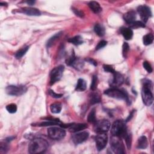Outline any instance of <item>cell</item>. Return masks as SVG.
Listing matches in <instances>:
<instances>
[{"label":"cell","instance_id":"obj_1","mask_svg":"<svg viewBox=\"0 0 154 154\" xmlns=\"http://www.w3.org/2000/svg\"><path fill=\"white\" fill-rule=\"evenodd\" d=\"M49 146L48 142L42 138H35L30 143L28 152L31 154L41 153L47 150Z\"/></svg>","mask_w":154,"mask_h":154},{"label":"cell","instance_id":"obj_2","mask_svg":"<svg viewBox=\"0 0 154 154\" xmlns=\"http://www.w3.org/2000/svg\"><path fill=\"white\" fill-rule=\"evenodd\" d=\"M152 87L153 85L151 81L147 79L144 80L141 90V97L143 102L146 106L151 105L153 101Z\"/></svg>","mask_w":154,"mask_h":154},{"label":"cell","instance_id":"obj_3","mask_svg":"<svg viewBox=\"0 0 154 154\" xmlns=\"http://www.w3.org/2000/svg\"><path fill=\"white\" fill-rule=\"evenodd\" d=\"M104 94L113 98L125 101L128 104L129 103L128 94L124 89H120L117 87H111L104 92Z\"/></svg>","mask_w":154,"mask_h":154},{"label":"cell","instance_id":"obj_4","mask_svg":"<svg viewBox=\"0 0 154 154\" xmlns=\"http://www.w3.org/2000/svg\"><path fill=\"white\" fill-rule=\"evenodd\" d=\"M128 132L127 127L125 121L122 120H117L113 124L111 128L112 136L123 137Z\"/></svg>","mask_w":154,"mask_h":154},{"label":"cell","instance_id":"obj_5","mask_svg":"<svg viewBox=\"0 0 154 154\" xmlns=\"http://www.w3.org/2000/svg\"><path fill=\"white\" fill-rule=\"evenodd\" d=\"M110 147L112 150L117 154L125 153V148L124 143L121 140V137L112 136L110 140Z\"/></svg>","mask_w":154,"mask_h":154},{"label":"cell","instance_id":"obj_6","mask_svg":"<svg viewBox=\"0 0 154 154\" xmlns=\"http://www.w3.org/2000/svg\"><path fill=\"white\" fill-rule=\"evenodd\" d=\"M111 127V124L108 120L103 119L96 121L94 124L93 129L96 133H105Z\"/></svg>","mask_w":154,"mask_h":154},{"label":"cell","instance_id":"obj_7","mask_svg":"<svg viewBox=\"0 0 154 154\" xmlns=\"http://www.w3.org/2000/svg\"><path fill=\"white\" fill-rule=\"evenodd\" d=\"M48 135L52 140H60L65 137L66 132L59 127H51L48 129Z\"/></svg>","mask_w":154,"mask_h":154},{"label":"cell","instance_id":"obj_8","mask_svg":"<svg viewBox=\"0 0 154 154\" xmlns=\"http://www.w3.org/2000/svg\"><path fill=\"white\" fill-rule=\"evenodd\" d=\"M27 90L24 85H8L6 88V93L11 96H20Z\"/></svg>","mask_w":154,"mask_h":154},{"label":"cell","instance_id":"obj_9","mask_svg":"<svg viewBox=\"0 0 154 154\" xmlns=\"http://www.w3.org/2000/svg\"><path fill=\"white\" fill-rule=\"evenodd\" d=\"M64 69V66L60 65L52 70L50 73V84L51 85L59 81L61 78Z\"/></svg>","mask_w":154,"mask_h":154},{"label":"cell","instance_id":"obj_10","mask_svg":"<svg viewBox=\"0 0 154 154\" xmlns=\"http://www.w3.org/2000/svg\"><path fill=\"white\" fill-rule=\"evenodd\" d=\"M108 141V136L105 133H100L96 136L95 139L96 146L98 151L103 150L107 146Z\"/></svg>","mask_w":154,"mask_h":154},{"label":"cell","instance_id":"obj_11","mask_svg":"<svg viewBox=\"0 0 154 154\" xmlns=\"http://www.w3.org/2000/svg\"><path fill=\"white\" fill-rule=\"evenodd\" d=\"M138 12L143 23H147L149 18L152 16V12L150 8L146 6H140L137 8Z\"/></svg>","mask_w":154,"mask_h":154},{"label":"cell","instance_id":"obj_12","mask_svg":"<svg viewBox=\"0 0 154 154\" xmlns=\"http://www.w3.org/2000/svg\"><path fill=\"white\" fill-rule=\"evenodd\" d=\"M89 136V134L87 131L80 132V133L75 134L72 137V140L75 145L82 143L85 141Z\"/></svg>","mask_w":154,"mask_h":154},{"label":"cell","instance_id":"obj_13","mask_svg":"<svg viewBox=\"0 0 154 154\" xmlns=\"http://www.w3.org/2000/svg\"><path fill=\"white\" fill-rule=\"evenodd\" d=\"M113 78L111 83L112 87H118L124 82V76L118 72L115 71L113 73Z\"/></svg>","mask_w":154,"mask_h":154},{"label":"cell","instance_id":"obj_14","mask_svg":"<svg viewBox=\"0 0 154 154\" xmlns=\"http://www.w3.org/2000/svg\"><path fill=\"white\" fill-rule=\"evenodd\" d=\"M23 12L27 14L29 16H39L41 15V13L39 9L36 8L32 7H24L22 8Z\"/></svg>","mask_w":154,"mask_h":154},{"label":"cell","instance_id":"obj_15","mask_svg":"<svg viewBox=\"0 0 154 154\" xmlns=\"http://www.w3.org/2000/svg\"><path fill=\"white\" fill-rule=\"evenodd\" d=\"M136 13L134 11H129L127 13H125L124 15V19L126 23L128 24H130L131 23H133V22L136 21Z\"/></svg>","mask_w":154,"mask_h":154},{"label":"cell","instance_id":"obj_16","mask_svg":"<svg viewBox=\"0 0 154 154\" xmlns=\"http://www.w3.org/2000/svg\"><path fill=\"white\" fill-rule=\"evenodd\" d=\"M87 127V125L84 124H72V125L69 127V131L71 133H75L85 129Z\"/></svg>","mask_w":154,"mask_h":154},{"label":"cell","instance_id":"obj_17","mask_svg":"<svg viewBox=\"0 0 154 154\" xmlns=\"http://www.w3.org/2000/svg\"><path fill=\"white\" fill-rule=\"evenodd\" d=\"M148 146V141L146 136H141L137 141V147L138 149H146Z\"/></svg>","mask_w":154,"mask_h":154},{"label":"cell","instance_id":"obj_18","mask_svg":"<svg viewBox=\"0 0 154 154\" xmlns=\"http://www.w3.org/2000/svg\"><path fill=\"white\" fill-rule=\"evenodd\" d=\"M120 32L124 37L127 40H131L133 37V31L130 28L123 27L120 29Z\"/></svg>","mask_w":154,"mask_h":154},{"label":"cell","instance_id":"obj_19","mask_svg":"<svg viewBox=\"0 0 154 154\" xmlns=\"http://www.w3.org/2000/svg\"><path fill=\"white\" fill-rule=\"evenodd\" d=\"M60 120L57 119H48L44 122L39 123L37 124L39 126H52V125H61Z\"/></svg>","mask_w":154,"mask_h":154},{"label":"cell","instance_id":"obj_20","mask_svg":"<svg viewBox=\"0 0 154 154\" xmlns=\"http://www.w3.org/2000/svg\"><path fill=\"white\" fill-rule=\"evenodd\" d=\"M89 7L95 13H100L102 11V8L100 4L96 1H90L89 3Z\"/></svg>","mask_w":154,"mask_h":154},{"label":"cell","instance_id":"obj_21","mask_svg":"<svg viewBox=\"0 0 154 154\" xmlns=\"http://www.w3.org/2000/svg\"><path fill=\"white\" fill-rule=\"evenodd\" d=\"M87 89V83L83 79H79L77 82L75 90L78 92H83Z\"/></svg>","mask_w":154,"mask_h":154},{"label":"cell","instance_id":"obj_22","mask_svg":"<svg viewBox=\"0 0 154 154\" xmlns=\"http://www.w3.org/2000/svg\"><path fill=\"white\" fill-rule=\"evenodd\" d=\"M94 31L95 33L100 37L104 36L105 32L104 27L100 24H97L95 25L94 27Z\"/></svg>","mask_w":154,"mask_h":154},{"label":"cell","instance_id":"obj_23","mask_svg":"<svg viewBox=\"0 0 154 154\" xmlns=\"http://www.w3.org/2000/svg\"><path fill=\"white\" fill-rule=\"evenodd\" d=\"M61 104L60 103H54L50 105V110L51 113L54 114H58L61 112Z\"/></svg>","mask_w":154,"mask_h":154},{"label":"cell","instance_id":"obj_24","mask_svg":"<svg viewBox=\"0 0 154 154\" xmlns=\"http://www.w3.org/2000/svg\"><path fill=\"white\" fill-rule=\"evenodd\" d=\"M61 34H62V32H58V33L56 34L55 35H54L52 37H51L47 42V47L49 48V47H52L54 44V43L56 42L60 38Z\"/></svg>","mask_w":154,"mask_h":154},{"label":"cell","instance_id":"obj_25","mask_svg":"<svg viewBox=\"0 0 154 154\" xmlns=\"http://www.w3.org/2000/svg\"><path fill=\"white\" fill-rule=\"evenodd\" d=\"M101 101V96L97 93H92L90 96V102L91 104L99 103Z\"/></svg>","mask_w":154,"mask_h":154},{"label":"cell","instance_id":"obj_26","mask_svg":"<svg viewBox=\"0 0 154 154\" xmlns=\"http://www.w3.org/2000/svg\"><path fill=\"white\" fill-rule=\"evenodd\" d=\"M68 42L73 44V45L78 46L83 43V40L81 36H76L73 37H72L68 40Z\"/></svg>","mask_w":154,"mask_h":154},{"label":"cell","instance_id":"obj_27","mask_svg":"<svg viewBox=\"0 0 154 154\" xmlns=\"http://www.w3.org/2000/svg\"><path fill=\"white\" fill-rule=\"evenodd\" d=\"M28 49H29V47H24L23 48H21L20 49L18 50L15 54L16 58L19 59H20L21 57H23L27 53Z\"/></svg>","mask_w":154,"mask_h":154},{"label":"cell","instance_id":"obj_28","mask_svg":"<svg viewBox=\"0 0 154 154\" xmlns=\"http://www.w3.org/2000/svg\"><path fill=\"white\" fill-rule=\"evenodd\" d=\"M143 40L144 45H149L153 41V36L152 34H148L143 37Z\"/></svg>","mask_w":154,"mask_h":154},{"label":"cell","instance_id":"obj_29","mask_svg":"<svg viewBox=\"0 0 154 154\" xmlns=\"http://www.w3.org/2000/svg\"><path fill=\"white\" fill-rule=\"evenodd\" d=\"M122 138H124L125 140L127 148L129 150H130V149L131 148V144H132V136H131V134L128 131Z\"/></svg>","mask_w":154,"mask_h":154},{"label":"cell","instance_id":"obj_30","mask_svg":"<svg viewBox=\"0 0 154 154\" xmlns=\"http://www.w3.org/2000/svg\"><path fill=\"white\" fill-rule=\"evenodd\" d=\"M87 120L89 123L93 124L97 121L96 119V112L95 110V109H93L90 112L89 115H88Z\"/></svg>","mask_w":154,"mask_h":154},{"label":"cell","instance_id":"obj_31","mask_svg":"<svg viewBox=\"0 0 154 154\" xmlns=\"http://www.w3.org/2000/svg\"><path fill=\"white\" fill-rule=\"evenodd\" d=\"M129 25L130 28H141V27H145V23H143L141 21H134L133 22V23H131Z\"/></svg>","mask_w":154,"mask_h":154},{"label":"cell","instance_id":"obj_32","mask_svg":"<svg viewBox=\"0 0 154 154\" xmlns=\"http://www.w3.org/2000/svg\"><path fill=\"white\" fill-rule=\"evenodd\" d=\"M6 109L10 113H15L17 112V106L15 104H10L6 106Z\"/></svg>","mask_w":154,"mask_h":154},{"label":"cell","instance_id":"obj_33","mask_svg":"<svg viewBox=\"0 0 154 154\" xmlns=\"http://www.w3.org/2000/svg\"><path fill=\"white\" fill-rule=\"evenodd\" d=\"M83 65H84V63L81 60L76 59L72 66L76 69H80H80L83 68Z\"/></svg>","mask_w":154,"mask_h":154},{"label":"cell","instance_id":"obj_34","mask_svg":"<svg viewBox=\"0 0 154 154\" xmlns=\"http://www.w3.org/2000/svg\"><path fill=\"white\" fill-rule=\"evenodd\" d=\"M76 59V58L75 57V53L74 52H72L71 56L66 59V63L68 66H72Z\"/></svg>","mask_w":154,"mask_h":154},{"label":"cell","instance_id":"obj_35","mask_svg":"<svg viewBox=\"0 0 154 154\" xmlns=\"http://www.w3.org/2000/svg\"><path fill=\"white\" fill-rule=\"evenodd\" d=\"M97 77L96 75H94L93 76L91 85H90V89L93 91L95 90L97 88Z\"/></svg>","mask_w":154,"mask_h":154},{"label":"cell","instance_id":"obj_36","mask_svg":"<svg viewBox=\"0 0 154 154\" xmlns=\"http://www.w3.org/2000/svg\"><path fill=\"white\" fill-rule=\"evenodd\" d=\"M129 47L128 43L126 42L124 43V45L122 47V54H123V56L125 58L126 57L127 54L129 52Z\"/></svg>","mask_w":154,"mask_h":154},{"label":"cell","instance_id":"obj_37","mask_svg":"<svg viewBox=\"0 0 154 154\" xmlns=\"http://www.w3.org/2000/svg\"><path fill=\"white\" fill-rule=\"evenodd\" d=\"M8 150V147L7 144L5 142H1L0 144V153H4L7 152Z\"/></svg>","mask_w":154,"mask_h":154},{"label":"cell","instance_id":"obj_38","mask_svg":"<svg viewBox=\"0 0 154 154\" xmlns=\"http://www.w3.org/2000/svg\"><path fill=\"white\" fill-rule=\"evenodd\" d=\"M103 68L105 72H109V73H113L115 72L114 69L113 68L112 66L111 65H108V64H104L103 66Z\"/></svg>","mask_w":154,"mask_h":154},{"label":"cell","instance_id":"obj_39","mask_svg":"<svg viewBox=\"0 0 154 154\" xmlns=\"http://www.w3.org/2000/svg\"><path fill=\"white\" fill-rule=\"evenodd\" d=\"M143 68L146 70V71L148 73H152L153 71L152 68L150 64L148 62V61H144L143 63Z\"/></svg>","mask_w":154,"mask_h":154},{"label":"cell","instance_id":"obj_40","mask_svg":"<svg viewBox=\"0 0 154 154\" xmlns=\"http://www.w3.org/2000/svg\"><path fill=\"white\" fill-rule=\"evenodd\" d=\"M107 44V42L105 40H101L100 42L98 43V44L97 45V46L96 47V50H99V49H101L102 48H103L104 47H105Z\"/></svg>","mask_w":154,"mask_h":154},{"label":"cell","instance_id":"obj_41","mask_svg":"<svg viewBox=\"0 0 154 154\" xmlns=\"http://www.w3.org/2000/svg\"><path fill=\"white\" fill-rule=\"evenodd\" d=\"M72 11L73 12V13L76 15V16H78L80 18H83L84 16V13L82 12V11L78 10V9H76L74 7H72Z\"/></svg>","mask_w":154,"mask_h":154},{"label":"cell","instance_id":"obj_42","mask_svg":"<svg viewBox=\"0 0 154 154\" xmlns=\"http://www.w3.org/2000/svg\"><path fill=\"white\" fill-rule=\"evenodd\" d=\"M48 92H49V95L51 96L52 97H54V98H60V97H61L63 96L62 94H58V93H55L52 90H49Z\"/></svg>","mask_w":154,"mask_h":154},{"label":"cell","instance_id":"obj_43","mask_svg":"<svg viewBox=\"0 0 154 154\" xmlns=\"http://www.w3.org/2000/svg\"><path fill=\"white\" fill-rule=\"evenodd\" d=\"M85 60H86L87 61L89 62V63L93 64L94 66H97V62H96L95 60H93V59H91V58L87 59H85Z\"/></svg>","mask_w":154,"mask_h":154},{"label":"cell","instance_id":"obj_44","mask_svg":"<svg viewBox=\"0 0 154 154\" xmlns=\"http://www.w3.org/2000/svg\"><path fill=\"white\" fill-rule=\"evenodd\" d=\"M14 138H15V137H8V138H6V142H9V141H12V140H13Z\"/></svg>","mask_w":154,"mask_h":154},{"label":"cell","instance_id":"obj_45","mask_svg":"<svg viewBox=\"0 0 154 154\" xmlns=\"http://www.w3.org/2000/svg\"><path fill=\"white\" fill-rule=\"evenodd\" d=\"M27 3L29 5H31L32 6L33 4L35 3V1H27Z\"/></svg>","mask_w":154,"mask_h":154}]
</instances>
